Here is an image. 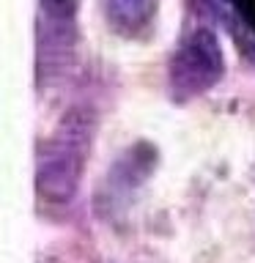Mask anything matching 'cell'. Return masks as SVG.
<instances>
[{"instance_id": "obj_1", "label": "cell", "mask_w": 255, "mask_h": 263, "mask_svg": "<svg viewBox=\"0 0 255 263\" xmlns=\"http://www.w3.org/2000/svg\"><path fill=\"white\" fill-rule=\"evenodd\" d=\"M90 132L82 115L71 112L39 154V192L47 200H69L80 184L82 162L88 154Z\"/></svg>"}, {"instance_id": "obj_2", "label": "cell", "mask_w": 255, "mask_h": 263, "mask_svg": "<svg viewBox=\"0 0 255 263\" xmlns=\"http://www.w3.org/2000/svg\"><path fill=\"white\" fill-rule=\"evenodd\" d=\"M225 71V58L217 36L206 28L192 30L181 39L170 58V93L176 102L206 93Z\"/></svg>"}, {"instance_id": "obj_3", "label": "cell", "mask_w": 255, "mask_h": 263, "mask_svg": "<svg viewBox=\"0 0 255 263\" xmlns=\"http://www.w3.org/2000/svg\"><path fill=\"white\" fill-rule=\"evenodd\" d=\"M156 0H107V16L113 25L129 36H135L154 20Z\"/></svg>"}, {"instance_id": "obj_4", "label": "cell", "mask_w": 255, "mask_h": 263, "mask_svg": "<svg viewBox=\"0 0 255 263\" xmlns=\"http://www.w3.org/2000/svg\"><path fill=\"white\" fill-rule=\"evenodd\" d=\"M41 3V11L52 20H71L77 14V0H39Z\"/></svg>"}]
</instances>
